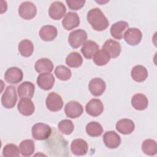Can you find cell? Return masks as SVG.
<instances>
[{
  "mask_svg": "<svg viewBox=\"0 0 157 157\" xmlns=\"http://www.w3.org/2000/svg\"><path fill=\"white\" fill-rule=\"evenodd\" d=\"M86 18L88 23L96 31L105 30L109 25L108 19L99 8H93L90 10Z\"/></svg>",
  "mask_w": 157,
  "mask_h": 157,
  "instance_id": "obj_1",
  "label": "cell"
},
{
  "mask_svg": "<svg viewBox=\"0 0 157 157\" xmlns=\"http://www.w3.org/2000/svg\"><path fill=\"white\" fill-rule=\"evenodd\" d=\"M33 137L37 140H44L48 139L52 134L50 126L43 123L34 124L31 129Z\"/></svg>",
  "mask_w": 157,
  "mask_h": 157,
  "instance_id": "obj_2",
  "label": "cell"
},
{
  "mask_svg": "<svg viewBox=\"0 0 157 157\" xmlns=\"http://www.w3.org/2000/svg\"><path fill=\"white\" fill-rule=\"evenodd\" d=\"M17 101L16 89L13 86H8L1 97V103L4 107L12 109L15 107Z\"/></svg>",
  "mask_w": 157,
  "mask_h": 157,
  "instance_id": "obj_3",
  "label": "cell"
},
{
  "mask_svg": "<svg viewBox=\"0 0 157 157\" xmlns=\"http://www.w3.org/2000/svg\"><path fill=\"white\" fill-rule=\"evenodd\" d=\"M86 39L87 33L82 29L72 31L68 37V42L73 48H78L85 42Z\"/></svg>",
  "mask_w": 157,
  "mask_h": 157,
  "instance_id": "obj_4",
  "label": "cell"
},
{
  "mask_svg": "<svg viewBox=\"0 0 157 157\" xmlns=\"http://www.w3.org/2000/svg\"><path fill=\"white\" fill-rule=\"evenodd\" d=\"M36 6L31 1L23 2L18 7V14L25 20H31L33 18L36 16Z\"/></svg>",
  "mask_w": 157,
  "mask_h": 157,
  "instance_id": "obj_5",
  "label": "cell"
},
{
  "mask_svg": "<svg viewBox=\"0 0 157 157\" xmlns=\"http://www.w3.org/2000/svg\"><path fill=\"white\" fill-rule=\"evenodd\" d=\"M45 103L47 108L52 112H58L63 106V101L61 96L55 92H51L48 94Z\"/></svg>",
  "mask_w": 157,
  "mask_h": 157,
  "instance_id": "obj_6",
  "label": "cell"
},
{
  "mask_svg": "<svg viewBox=\"0 0 157 157\" xmlns=\"http://www.w3.org/2000/svg\"><path fill=\"white\" fill-rule=\"evenodd\" d=\"M64 112L67 117L71 118H76L83 113V108L77 101H71L66 104Z\"/></svg>",
  "mask_w": 157,
  "mask_h": 157,
  "instance_id": "obj_7",
  "label": "cell"
},
{
  "mask_svg": "<svg viewBox=\"0 0 157 157\" xmlns=\"http://www.w3.org/2000/svg\"><path fill=\"white\" fill-rule=\"evenodd\" d=\"M66 12V6L62 2L55 1L52 2L48 9V15L51 18L58 20L62 18Z\"/></svg>",
  "mask_w": 157,
  "mask_h": 157,
  "instance_id": "obj_8",
  "label": "cell"
},
{
  "mask_svg": "<svg viewBox=\"0 0 157 157\" xmlns=\"http://www.w3.org/2000/svg\"><path fill=\"white\" fill-rule=\"evenodd\" d=\"M22 71L17 67H11L7 69L4 74L5 80L10 84H17L23 80Z\"/></svg>",
  "mask_w": 157,
  "mask_h": 157,
  "instance_id": "obj_9",
  "label": "cell"
},
{
  "mask_svg": "<svg viewBox=\"0 0 157 157\" xmlns=\"http://www.w3.org/2000/svg\"><path fill=\"white\" fill-rule=\"evenodd\" d=\"M86 113L91 117L99 116L104 110V105L102 101L99 99H91L85 105Z\"/></svg>",
  "mask_w": 157,
  "mask_h": 157,
  "instance_id": "obj_10",
  "label": "cell"
},
{
  "mask_svg": "<svg viewBox=\"0 0 157 157\" xmlns=\"http://www.w3.org/2000/svg\"><path fill=\"white\" fill-rule=\"evenodd\" d=\"M123 37L128 44L134 46L140 42L142 38V34L138 28H129L125 32Z\"/></svg>",
  "mask_w": 157,
  "mask_h": 157,
  "instance_id": "obj_11",
  "label": "cell"
},
{
  "mask_svg": "<svg viewBox=\"0 0 157 157\" xmlns=\"http://www.w3.org/2000/svg\"><path fill=\"white\" fill-rule=\"evenodd\" d=\"M102 49L108 53L110 58H115L120 55L121 51V47L118 42L109 39L104 42Z\"/></svg>",
  "mask_w": 157,
  "mask_h": 157,
  "instance_id": "obj_12",
  "label": "cell"
},
{
  "mask_svg": "<svg viewBox=\"0 0 157 157\" xmlns=\"http://www.w3.org/2000/svg\"><path fill=\"white\" fill-rule=\"evenodd\" d=\"M105 83L101 78H94L89 82V90L90 93L94 96H99L102 94L105 91Z\"/></svg>",
  "mask_w": 157,
  "mask_h": 157,
  "instance_id": "obj_13",
  "label": "cell"
},
{
  "mask_svg": "<svg viewBox=\"0 0 157 157\" xmlns=\"http://www.w3.org/2000/svg\"><path fill=\"white\" fill-rule=\"evenodd\" d=\"M103 142L109 148H116L121 144L120 136L115 131H107L103 136Z\"/></svg>",
  "mask_w": 157,
  "mask_h": 157,
  "instance_id": "obj_14",
  "label": "cell"
},
{
  "mask_svg": "<svg viewBox=\"0 0 157 157\" xmlns=\"http://www.w3.org/2000/svg\"><path fill=\"white\" fill-rule=\"evenodd\" d=\"M129 29V25L124 21H120L113 23L110 28L111 36L118 40H121L123 37L125 32Z\"/></svg>",
  "mask_w": 157,
  "mask_h": 157,
  "instance_id": "obj_15",
  "label": "cell"
},
{
  "mask_svg": "<svg viewBox=\"0 0 157 157\" xmlns=\"http://www.w3.org/2000/svg\"><path fill=\"white\" fill-rule=\"evenodd\" d=\"M54 76L50 73H42L37 78V85L44 90H50L55 83Z\"/></svg>",
  "mask_w": 157,
  "mask_h": 157,
  "instance_id": "obj_16",
  "label": "cell"
},
{
  "mask_svg": "<svg viewBox=\"0 0 157 157\" xmlns=\"http://www.w3.org/2000/svg\"><path fill=\"white\" fill-rule=\"evenodd\" d=\"M71 150L72 153L76 156H83L87 153L88 145L82 139H76L72 141Z\"/></svg>",
  "mask_w": 157,
  "mask_h": 157,
  "instance_id": "obj_17",
  "label": "cell"
},
{
  "mask_svg": "<svg viewBox=\"0 0 157 157\" xmlns=\"http://www.w3.org/2000/svg\"><path fill=\"white\" fill-rule=\"evenodd\" d=\"M80 24V18L77 13L69 12L62 20V25L66 30H71Z\"/></svg>",
  "mask_w": 157,
  "mask_h": 157,
  "instance_id": "obj_18",
  "label": "cell"
},
{
  "mask_svg": "<svg viewBox=\"0 0 157 157\" xmlns=\"http://www.w3.org/2000/svg\"><path fill=\"white\" fill-rule=\"evenodd\" d=\"M17 108L19 112L24 116H30L35 110L34 103L29 98H21L18 103Z\"/></svg>",
  "mask_w": 157,
  "mask_h": 157,
  "instance_id": "obj_19",
  "label": "cell"
},
{
  "mask_svg": "<svg viewBox=\"0 0 157 157\" xmlns=\"http://www.w3.org/2000/svg\"><path fill=\"white\" fill-rule=\"evenodd\" d=\"M35 91L34 85L28 81L21 83L17 88L18 94L21 98H32Z\"/></svg>",
  "mask_w": 157,
  "mask_h": 157,
  "instance_id": "obj_20",
  "label": "cell"
},
{
  "mask_svg": "<svg viewBox=\"0 0 157 157\" xmlns=\"http://www.w3.org/2000/svg\"><path fill=\"white\" fill-rule=\"evenodd\" d=\"M115 128L121 134H130L134 131L135 124L131 120L124 118L117 121Z\"/></svg>",
  "mask_w": 157,
  "mask_h": 157,
  "instance_id": "obj_21",
  "label": "cell"
},
{
  "mask_svg": "<svg viewBox=\"0 0 157 157\" xmlns=\"http://www.w3.org/2000/svg\"><path fill=\"white\" fill-rule=\"evenodd\" d=\"M58 34L56 27L52 25L43 26L39 31V36L44 41H52L54 40Z\"/></svg>",
  "mask_w": 157,
  "mask_h": 157,
  "instance_id": "obj_22",
  "label": "cell"
},
{
  "mask_svg": "<svg viewBox=\"0 0 157 157\" xmlns=\"http://www.w3.org/2000/svg\"><path fill=\"white\" fill-rule=\"evenodd\" d=\"M98 50L99 45L96 42L93 40H87L83 44L81 48V52L85 58L90 59L93 58Z\"/></svg>",
  "mask_w": 157,
  "mask_h": 157,
  "instance_id": "obj_23",
  "label": "cell"
},
{
  "mask_svg": "<svg viewBox=\"0 0 157 157\" xmlns=\"http://www.w3.org/2000/svg\"><path fill=\"white\" fill-rule=\"evenodd\" d=\"M132 106L137 110H145L148 104V100L145 95L142 93L135 94L131 99Z\"/></svg>",
  "mask_w": 157,
  "mask_h": 157,
  "instance_id": "obj_24",
  "label": "cell"
},
{
  "mask_svg": "<svg viewBox=\"0 0 157 157\" xmlns=\"http://www.w3.org/2000/svg\"><path fill=\"white\" fill-rule=\"evenodd\" d=\"M34 67L38 73H50L53 71V64L48 58H40L36 62Z\"/></svg>",
  "mask_w": 157,
  "mask_h": 157,
  "instance_id": "obj_25",
  "label": "cell"
},
{
  "mask_svg": "<svg viewBox=\"0 0 157 157\" xmlns=\"http://www.w3.org/2000/svg\"><path fill=\"white\" fill-rule=\"evenodd\" d=\"M132 78L137 82H142L148 77L147 69L142 65L135 66L131 71Z\"/></svg>",
  "mask_w": 157,
  "mask_h": 157,
  "instance_id": "obj_26",
  "label": "cell"
},
{
  "mask_svg": "<svg viewBox=\"0 0 157 157\" xmlns=\"http://www.w3.org/2000/svg\"><path fill=\"white\" fill-rule=\"evenodd\" d=\"M19 150L23 156H31L35 150L34 142L31 139H25L21 142L19 145Z\"/></svg>",
  "mask_w": 157,
  "mask_h": 157,
  "instance_id": "obj_27",
  "label": "cell"
},
{
  "mask_svg": "<svg viewBox=\"0 0 157 157\" xmlns=\"http://www.w3.org/2000/svg\"><path fill=\"white\" fill-rule=\"evenodd\" d=\"M18 49L21 56L29 57L33 53L34 45L31 40L28 39H23L20 42L18 46Z\"/></svg>",
  "mask_w": 157,
  "mask_h": 157,
  "instance_id": "obj_28",
  "label": "cell"
},
{
  "mask_svg": "<svg viewBox=\"0 0 157 157\" xmlns=\"http://www.w3.org/2000/svg\"><path fill=\"white\" fill-rule=\"evenodd\" d=\"M83 63V59L80 54L77 52L70 53L66 58V64L71 67H79Z\"/></svg>",
  "mask_w": 157,
  "mask_h": 157,
  "instance_id": "obj_29",
  "label": "cell"
},
{
  "mask_svg": "<svg viewBox=\"0 0 157 157\" xmlns=\"http://www.w3.org/2000/svg\"><path fill=\"white\" fill-rule=\"evenodd\" d=\"M142 150L147 155L153 156L157 152V144L155 140L145 139L142 144Z\"/></svg>",
  "mask_w": 157,
  "mask_h": 157,
  "instance_id": "obj_30",
  "label": "cell"
},
{
  "mask_svg": "<svg viewBox=\"0 0 157 157\" xmlns=\"http://www.w3.org/2000/svg\"><path fill=\"white\" fill-rule=\"evenodd\" d=\"M86 132L91 137H98L102 134L103 128L100 123L96 121H91L86 124Z\"/></svg>",
  "mask_w": 157,
  "mask_h": 157,
  "instance_id": "obj_31",
  "label": "cell"
},
{
  "mask_svg": "<svg viewBox=\"0 0 157 157\" xmlns=\"http://www.w3.org/2000/svg\"><path fill=\"white\" fill-rule=\"evenodd\" d=\"M110 59V56L104 50H98L93 56V61L98 66H104Z\"/></svg>",
  "mask_w": 157,
  "mask_h": 157,
  "instance_id": "obj_32",
  "label": "cell"
},
{
  "mask_svg": "<svg viewBox=\"0 0 157 157\" xmlns=\"http://www.w3.org/2000/svg\"><path fill=\"white\" fill-rule=\"evenodd\" d=\"M55 74L58 79L66 81L71 78L72 73L71 71L68 67L63 65H59L56 67Z\"/></svg>",
  "mask_w": 157,
  "mask_h": 157,
  "instance_id": "obj_33",
  "label": "cell"
},
{
  "mask_svg": "<svg viewBox=\"0 0 157 157\" xmlns=\"http://www.w3.org/2000/svg\"><path fill=\"white\" fill-rule=\"evenodd\" d=\"M58 128L60 132L64 135L71 134L74 129V125L72 121L64 119L59 121L58 124Z\"/></svg>",
  "mask_w": 157,
  "mask_h": 157,
  "instance_id": "obj_34",
  "label": "cell"
},
{
  "mask_svg": "<svg viewBox=\"0 0 157 157\" xmlns=\"http://www.w3.org/2000/svg\"><path fill=\"white\" fill-rule=\"evenodd\" d=\"M2 155L6 157H18L20 156L19 148L13 144H7L2 150Z\"/></svg>",
  "mask_w": 157,
  "mask_h": 157,
  "instance_id": "obj_35",
  "label": "cell"
},
{
  "mask_svg": "<svg viewBox=\"0 0 157 157\" xmlns=\"http://www.w3.org/2000/svg\"><path fill=\"white\" fill-rule=\"evenodd\" d=\"M66 2L69 9L72 10H77L81 9L84 6L85 3V0H79V1L66 0Z\"/></svg>",
  "mask_w": 157,
  "mask_h": 157,
  "instance_id": "obj_36",
  "label": "cell"
}]
</instances>
